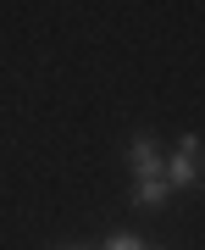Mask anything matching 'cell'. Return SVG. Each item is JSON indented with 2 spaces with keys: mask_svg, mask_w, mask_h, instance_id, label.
Here are the masks:
<instances>
[{
  "mask_svg": "<svg viewBox=\"0 0 205 250\" xmlns=\"http://www.w3.org/2000/svg\"><path fill=\"white\" fill-rule=\"evenodd\" d=\"M161 172H167V184H172V189H194V184H200V172H205V139H200V134H183V139H178V150H172V161H167Z\"/></svg>",
  "mask_w": 205,
  "mask_h": 250,
  "instance_id": "cell-1",
  "label": "cell"
},
{
  "mask_svg": "<svg viewBox=\"0 0 205 250\" xmlns=\"http://www.w3.org/2000/svg\"><path fill=\"white\" fill-rule=\"evenodd\" d=\"M128 167H133L139 184L144 178H167V172H161V145L150 134H133V145H128Z\"/></svg>",
  "mask_w": 205,
  "mask_h": 250,
  "instance_id": "cell-2",
  "label": "cell"
},
{
  "mask_svg": "<svg viewBox=\"0 0 205 250\" xmlns=\"http://www.w3.org/2000/svg\"><path fill=\"white\" fill-rule=\"evenodd\" d=\"M167 200H172V184H167V178H144V184H133V206H139V211H161Z\"/></svg>",
  "mask_w": 205,
  "mask_h": 250,
  "instance_id": "cell-3",
  "label": "cell"
},
{
  "mask_svg": "<svg viewBox=\"0 0 205 250\" xmlns=\"http://www.w3.org/2000/svg\"><path fill=\"white\" fill-rule=\"evenodd\" d=\"M100 250H150V245H144L139 233H128V228H116V233H106V245H100Z\"/></svg>",
  "mask_w": 205,
  "mask_h": 250,
  "instance_id": "cell-4",
  "label": "cell"
},
{
  "mask_svg": "<svg viewBox=\"0 0 205 250\" xmlns=\"http://www.w3.org/2000/svg\"><path fill=\"white\" fill-rule=\"evenodd\" d=\"M67 250H83V245H67Z\"/></svg>",
  "mask_w": 205,
  "mask_h": 250,
  "instance_id": "cell-5",
  "label": "cell"
}]
</instances>
